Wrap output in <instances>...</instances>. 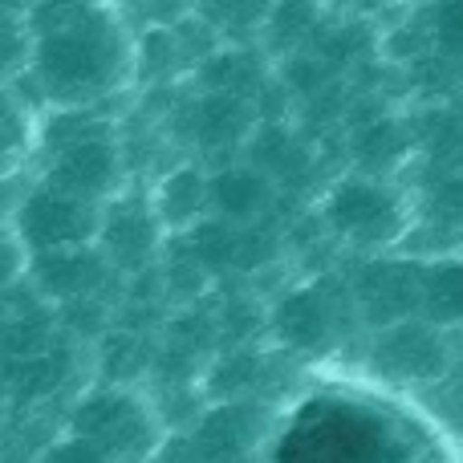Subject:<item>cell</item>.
<instances>
[{
  "label": "cell",
  "mask_w": 463,
  "mask_h": 463,
  "mask_svg": "<svg viewBox=\"0 0 463 463\" xmlns=\"http://www.w3.org/2000/svg\"><path fill=\"white\" fill-rule=\"evenodd\" d=\"M24 70L13 90L33 110L106 106L138 81V33L114 0H29Z\"/></svg>",
  "instance_id": "cell-1"
},
{
  "label": "cell",
  "mask_w": 463,
  "mask_h": 463,
  "mask_svg": "<svg viewBox=\"0 0 463 463\" xmlns=\"http://www.w3.org/2000/svg\"><path fill=\"white\" fill-rule=\"evenodd\" d=\"M98 110L102 106L37 114V143H33V155L41 159L37 184L90 203H110L127 187L122 143L114 135V122Z\"/></svg>",
  "instance_id": "cell-2"
},
{
  "label": "cell",
  "mask_w": 463,
  "mask_h": 463,
  "mask_svg": "<svg viewBox=\"0 0 463 463\" xmlns=\"http://www.w3.org/2000/svg\"><path fill=\"white\" fill-rule=\"evenodd\" d=\"M70 431L90 439L110 463H151L167 443L159 415L127 386H98L73 407Z\"/></svg>",
  "instance_id": "cell-3"
},
{
  "label": "cell",
  "mask_w": 463,
  "mask_h": 463,
  "mask_svg": "<svg viewBox=\"0 0 463 463\" xmlns=\"http://www.w3.org/2000/svg\"><path fill=\"white\" fill-rule=\"evenodd\" d=\"M8 224L24 252H78V248H94L98 224H102V203L65 195L49 184H33L21 200L8 208Z\"/></svg>",
  "instance_id": "cell-4"
},
{
  "label": "cell",
  "mask_w": 463,
  "mask_h": 463,
  "mask_svg": "<svg viewBox=\"0 0 463 463\" xmlns=\"http://www.w3.org/2000/svg\"><path fill=\"white\" fill-rule=\"evenodd\" d=\"M326 220L337 236L366 248V244H391L407 224V208H402V195L391 184H383L374 175H350L329 192Z\"/></svg>",
  "instance_id": "cell-5"
},
{
  "label": "cell",
  "mask_w": 463,
  "mask_h": 463,
  "mask_svg": "<svg viewBox=\"0 0 463 463\" xmlns=\"http://www.w3.org/2000/svg\"><path fill=\"white\" fill-rule=\"evenodd\" d=\"M374 362L394 378H435L448 370V345L435 326L399 321L386 334H378Z\"/></svg>",
  "instance_id": "cell-6"
},
{
  "label": "cell",
  "mask_w": 463,
  "mask_h": 463,
  "mask_svg": "<svg viewBox=\"0 0 463 463\" xmlns=\"http://www.w3.org/2000/svg\"><path fill=\"white\" fill-rule=\"evenodd\" d=\"M256 427V411L252 407H228L216 411L208 423H200L184 443V463H240L260 439Z\"/></svg>",
  "instance_id": "cell-7"
},
{
  "label": "cell",
  "mask_w": 463,
  "mask_h": 463,
  "mask_svg": "<svg viewBox=\"0 0 463 463\" xmlns=\"http://www.w3.org/2000/svg\"><path fill=\"white\" fill-rule=\"evenodd\" d=\"M208 208V175L192 163L167 171L151 195V212L159 220V228H192Z\"/></svg>",
  "instance_id": "cell-8"
},
{
  "label": "cell",
  "mask_w": 463,
  "mask_h": 463,
  "mask_svg": "<svg viewBox=\"0 0 463 463\" xmlns=\"http://www.w3.org/2000/svg\"><path fill=\"white\" fill-rule=\"evenodd\" d=\"M37 143V110L13 90V81H0V179L16 175L33 159Z\"/></svg>",
  "instance_id": "cell-9"
},
{
  "label": "cell",
  "mask_w": 463,
  "mask_h": 463,
  "mask_svg": "<svg viewBox=\"0 0 463 463\" xmlns=\"http://www.w3.org/2000/svg\"><path fill=\"white\" fill-rule=\"evenodd\" d=\"M269 195H272L269 175H260L256 167H228L220 175H208V203L216 212H224L228 220L256 216Z\"/></svg>",
  "instance_id": "cell-10"
},
{
  "label": "cell",
  "mask_w": 463,
  "mask_h": 463,
  "mask_svg": "<svg viewBox=\"0 0 463 463\" xmlns=\"http://www.w3.org/2000/svg\"><path fill=\"white\" fill-rule=\"evenodd\" d=\"M29 37H24V16L16 8H0V81H16L24 70Z\"/></svg>",
  "instance_id": "cell-11"
},
{
  "label": "cell",
  "mask_w": 463,
  "mask_h": 463,
  "mask_svg": "<svg viewBox=\"0 0 463 463\" xmlns=\"http://www.w3.org/2000/svg\"><path fill=\"white\" fill-rule=\"evenodd\" d=\"M37 463H110V459H106L90 439H81V435L65 431V435H57V439L49 443L45 451H41Z\"/></svg>",
  "instance_id": "cell-12"
},
{
  "label": "cell",
  "mask_w": 463,
  "mask_h": 463,
  "mask_svg": "<svg viewBox=\"0 0 463 463\" xmlns=\"http://www.w3.org/2000/svg\"><path fill=\"white\" fill-rule=\"evenodd\" d=\"M24 264H29V252H24V244L8 224V212H0V288L13 285L24 272Z\"/></svg>",
  "instance_id": "cell-13"
},
{
  "label": "cell",
  "mask_w": 463,
  "mask_h": 463,
  "mask_svg": "<svg viewBox=\"0 0 463 463\" xmlns=\"http://www.w3.org/2000/svg\"><path fill=\"white\" fill-rule=\"evenodd\" d=\"M24 5H29V0H0V8H16V13H21Z\"/></svg>",
  "instance_id": "cell-14"
},
{
  "label": "cell",
  "mask_w": 463,
  "mask_h": 463,
  "mask_svg": "<svg viewBox=\"0 0 463 463\" xmlns=\"http://www.w3.org/2000/svg\"><path fill=\"white\" fill-rule=\"evenodd\" d=\"M236 5H240V0H236Z\"/></svg>",
  "instance_id": "cell-15"
}]
</instances>
